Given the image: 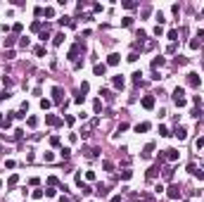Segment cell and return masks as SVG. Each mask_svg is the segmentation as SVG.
<instances>
[{"instance_id": "39", "label": "cell", "mask_w": 204, "mask_h": 202, "mask_svg": "<svg viewBox=\"0 0 204 202\" xmlns=\"http://www.w3.org/2000/svg\"><path fill=\"white\" fill-rule=\"evenodd\" d=\"M124 131H128V124H119V129H116V133H124Z\"/></svg>"}, {"instance_id": "19", "label": "cell", "mask_w": 204, "mask_h": 202, "mask_svg": "<svg viewBox=\"0 0 204 202\" xmlns=\"http://www.w3.org/2000/svg\"><path fill=\"white\" fill-rule=\"evenodd\" d=\"M190 117H192V119H195V121H199V119H202V110H199V107H195Z\"/></svg>"}, {"instance_id": "51", "label": "cell", "mask_w": 204, "mask_h": 202, "mask_svg": "<svg viewBox=\"0 0 204 202\" xmlns=\"http://www.w3.org/2000/svg\"><path fill=\"white\" fill-rule=\"evenodd\" d=\"M50 105H52V102H50V100H40V107H43V110H48Z\"/></svg>"}, {"instance_id": "36", "label": "cell", "mask_w": 204, "mask_h": 202, "mask_svg": "<svg viewBox=\"0 0 204 202\" xmlns=\"http://www.w3.org/2000/svg\"><path fill=\"white\" fill-rule=\"evenodd\" d=\"M93 110H95V112L102 110V100H95V102H93Z\"/></svg>"}, {"instance_id": "59", "label": "cell", "mask_w": 204, "mask_h": 202, "mask_svg": "<svg viewBox=\"0 0 204 202\" xmlns=\"http://www.w3.org/2000/svg\"><path fill=\"white\" fill-rule=\"evenodd\" d=\"M2 121H5V117H2V112H0V124H2Z\"/></svg>"}, {"instance_id": "46", "label": "cell", "mask_w": 204, "mask_h": 202, "mask_svg": "<svg viewBox=\"0 0 204 202\" xmlns=\"http://www.w3.org/2000/svg\"><path fill=\"white\" fill-rule=\"evenodd\" d=\"M166 52H169V55H173V52H176V43H171V45L166 48Z\"/></svg>"}, {"instance_id": "2", "label": "cell", "mask_w": 204, "mask_h": 202, "mask_svg": "<svg viewBox=\"0 0 204 202\" xmlns=\"http://www.w3.org/2000/svg\"><path fill=\"white\" fill-rule=\"evenodd\" d=\"M178 157H180V152H178L176 147H169V150H164V155L159 157V162H161V159H169V162H176Z\"/></svg>"}, {"instance_id": "56", "label": "cell", "mask_w": 204, "mask_h": 202, "mask_svg": "<svg viewBox=\"0 0 204 202\" xmlns=\"http://www.w3.org/2000/svg\"><path fill=\"white\" fill-rule=\"evenodd\" d=\"M135 60H138V52H135V50H133V52L128 55V62H135Z\"/></svg>"}, {"instance_id": "35", "label": "cell", "mask_w": 204, "mask_h": 202, "mask_svg": "<svg viewBox=\"0 0 204 202\" xmlns=\"http://www.w3.org/2000/svg\"><path fill=\"white\" fill-rule=\"evenodd\" d=\"M12 45H14V38L7 36V38H5V48H12Z\"/></svg>"}, {"instance_id": "55", "label": "cell", "mask_w": 204, "mask_h": 202, "mask_svg": "<svg viewBox=\"0 0 204 202\" xmlns=\"http://www.w3.org/2000/svg\"><path fill=\"white\" fill-rule=\"evenodd\" d=\"M171 12H173V14L178 17V14H180V5H173V7H171Z\"/></svg>"}, {"instance_id": "29", "label": "cell", "mask_w": 204, "mask_h": 202, "mask_svg": "<svg viewBox=\"0 0 204 202\" xmlns=\"http://www.w3.org/2000/svg\"><path fill=\"white\" fill-rule=\"evenodd\" d=\"M107 190H109L107 185H98V195H102V197H105V195H107Z\"/></svg>"}, {"instance_id": "33", "label": "cell", "mask_w": 204, "mask_h": 202, "mask_svg": "<svg viewBox=\"0 0 204 202\" xmlns=\"http://www.w3.org/2000/svg\"><path fill=\"white\" fill-rule=\"evenodd\" d=\"M176 64H178V67H183V64H187V60H185V57H180V55H178V57H176Z\"/></svg>"}, {"instance_id": "17", "label": "cell", "mask_w": 204, "mask_h": 202, "mask_svg": "<svg viewBox=\"0 0 204 202\" xmlns=\"http://www.w3.org/2000/svg\"><path fill=\"white\" fill-rule=\"evenodd\" d=\"M100 95H102V98H105V100H112V98H114V95H112V91H109V88H100Z\"/></svg>"}, {"instance_id": "14", "label": "cell", "mask_w": 204, "mask_h": 202, "mask_svg": "<svg viewBox=\"0 0 204 202\" xmlns=\"http://www.w3.org/2000/svg\"><path fill=\"white\" fill-rule=\"evenodd\" d=\"M93 72H95V76H105V74H107V64H95Z\"/></svg>"}, {"instance_id": "45", "label": "cell", "mask_w": 204, "mask_h": 202, "mask_svg": "<svg viewBox=\"0 0 204 202\" xmlns=\"http://www.w3.org/2000/svg\"><path fill=\"white\" fill-rule=\"evenodd\" d=\"M195 171H197V166H195V164H187V174L195 176Z\"/></svg>"}, {"instance_id": "4", "label": "cell", "mask_w": 204, "mask_h": 202, "mask_svg": "<svg viewBox=\"0 0 204 202\" xmlns=\"http://www.w3.org/2000/svg\"><path fill=\"white\" fill-rule=\"evenodd\" d=\"M187 83H190L192 88H199V83H202L199 74H197V72H190V74H187Z\"/></svg>"}, {"instance_id": "15", "label": "cell", "mask_w": 204, "mask_h": 202, "mask_svg": "<svg viewBox=\"0 0 204 202\" xmlns=\"http://www.w3.org/2000/svg\"><path fill=\"white\" fill-rule=\"evenodd\" d=\"M135 131H138V133H145V131H150V121H140V124L135 126Z\"/></svg>"}, {"instance_id": "40", "label": "cell", "mask_w": 204, "mask_h": 202, "mask_svg": "<svg viewBox=\"0 0 204 202\" xmlns=\"http://www.w3.org/2000/svg\"><path fill=\"white\" fill-rule=\"evenodd\" d=\"M48 38H50V33H48V29H45V31H40V41H43V43L48 41Z\"/></svg>"}, {"instance_id": "38", "label": "cell", "mask_w": 204, "mask_h": 202, "mask_svg": "<svg viewBox=\"0 0 204 202\" xmlns=\"http://www.w3.org/2000/svg\"><path fill=\"white\" fill-rule=\"evenodd\" d=\"M199 147H204V138H197L195 140V150H199Z\"/></svg>"}, {"instance_id": "49", "label": "cell", "mask_w": 204, "mask_h": 202, "mask_svg": "<svg viewBox=\"0 0 204 202\" xmlns=\"http://www.w3.org/2000/svg\"><path fill=\"white\" fill-rule=\"evenodd\" d=\"M19 45H21V48H29V38L24 36V38H21V41H19Z\"/></svg>"}, {"instance_id": "9", "label": "cell", "mask_w": 204, "mask_h": 202, "mask_svg": "<svg viewBox=\"0 0 204 202\" xmlns=\"http://www.w3.org/2000/svg\"><path fill=\"white\" fill-rule=\"evenodd\" d=\"M142 107L145 110H154V95H145L142 98Z\"/></svg>"}, {"instance_id": "62", "label": "cell", "mask_w": 204, "mask_h": 202, "mask_svg": "<svg viewBox=\"0 0 204 202\" xmlns=\"http://www.w3.org/2000/svg\"><path fill=\"white\" fill-rule=\"evenodd\" d=\"M202 17H204V10H202Z\"/></svg>"}, {"instance_id": "5", "label": "cell", "mask_w": 204, "mask_h": 202, "mask_svg": "<svg viewBox=\"0 0 204 202\" xmlns=\"http://www.w3.org/2000/svg\"><path fill=\"white\" fill-rule=\"evenodd\" d=\"M159 171H161V162H157L154 166H150V169H147V178H150V181H154V178L159 176Z\"/></svg>"}, {"instance_id": "61", "label": "cell", "mask_w": 204, "mask_h": 202, "mask_svg": "<svg viewBox=\"0 0 204 202\" xmlns=\"http://www.w3.org/2000/svg\"><path fill=\"white\" fill-rule=\"evenodd\" d=\"M0 188H2V181H0Z\"/></svg>"}, {"instance_id": "42", "label": "cell", "mask_w": 204, "mask_h": 202, "mask_svg": "<svg viewBox=\"0 0 204 202\" xmlns=\"http://www.w3.org/2000/svg\"><path fill=\"white\" fill-rule=\"evenodd\" d=\"M192 102H195V107H199V105H202V98H199V95H192Z\"/></svg>"}, {"instance_id": "58", "label": "cell", "mask_w": 204, "mask_h": 202, "mask_svg": "<svg viewBox=\"0 0 204 202\" xmlns=\"http://www.w3.org/2000/svg\"><path fill=\"white\" fill-rule=\"evenodd\" d=\"M60 202H71V200H69V197H64V195H62V197H60Z\"/></svg>"}, {"instance_id": "20", "label": "cell", "mask_w": 204, "mask_h": 202, "mask_svg": "<svg viewBox=\"0 0 204 202\" xmlns=\"http://www.w3.org/2000/svg\"><path fill=\"white\" fill-rule=\"evenodd\" d=\"M166 36L171 38V43H176V41H178V31H176V29H171V31L166 33Z\"/></svg>"}, {"instance_id": "12", "label": "cell", "mask_w": 204, "mask_h": 202, "mask_svg": "<svg viewBox=\"0 0 204 202\" xmlns=\"http://www.w3.org/2000/svg\"><path fill=\"white\" fill-rule=\"evenodd\" d=\"M166 190H169V197H171V200H178V197H180V188H178V185H169Z\"/></svg>"}, {"instance_id": "16", "label": "cell", "mask_w": 204, "mask_h": 202, "mask_svg": "<svg viewBox=\"0 0 204 202\" xmlns=\"http://www.w3.org/2000/svg\"><path fill=\"white\" fill-rule=\"evenodd\" d=\"M64 38H67V36H64V31H60V33H55L52 43H55V45H62V43H64Z\"/></svg>"}, {"instance_id": "52", "label": "cell", "mask_w": 204, "mask_h": 202, "mask_svg": "<svg viewBox=\"0 0 204 202\" xmlns=\"http://www.w3.org/2000/svg\"><path fill=\"white\" fill-rule=\"evenodd\" d=\"M2 126H5V129H10V126H12V117H7V119L2 121Z\"/></svg>"}, {"instance_id": "43", "label": "cell", "mask_w": 204, "mask_h": 202, "mask_svg": "<svg viewBox=\"0 0 204 202\" xmlns=\"http://www.w3.org/2000/svg\"><path fill=\"white\" fill-rule=\"evenodd\" d=\"M195 176H197V181H204V171H202V169H197Z\"/></svg>"}, {"instance_id": "25", "label": "cell", "mask_w": 204, "mask_h": 202, "mask_svg": "<svg viewBox=\"0 0 204 202\" xmlns=\"http://www.w3.org/2000/svg\"><path fill=\"white\" fill-rule=\"evenodd\" d=\"M31 31H43V24H40V21H33V24H31Z\"/></svg>"}, {"instance_id": "24", "label": "cell", "mask_w": 204, "mask_h": 202, "mask_svg": "<svg viewBox=\"0 0 204 202\" xmlns=\"http://www.w3.org/2000/svg\"><path fill=\"white\" fill-rule=\"evenodd\" d=\"M17 183H19V176L12 174V176H10V181H7V185H17Z\"/></svg>"}, {"instance_id": "6", "label": "cell", "mask_w": 204, "mask_h": 202, "mask_svg": "<svg viewBox=\"0 0 204 202\" xmlns=\"http://www.w3.org/2000/svg\"><path fill=\"white\" fill-rule=\"evenodd\" d=\"M45 124L48 126H62V119L55 117V114H45Z\"/></svg>"}, {"instance_id": "22", "label": "cell", "mask_w": 204, "mask_h": 202, "mask_svg": "<svg viewBox=\"0 0 204 202\" xmlns=\"http://www.w3.org/2000/svg\"><path fill=\"white\" fill-rule=\"evenodd\" d=\"M102 169H105V171H112V169H114V164H112L109 159H105V162H102Z\"/></svg>"}, {"instance_id": "44", "label": "cell", "mask_w": 204, "mask_h": 202, "mask_svg": "<svg viewBox=\"0 0 204 202\" xmlns=\"http://www.w3.org/2000/svg\"><path fill=\"white\" fill-rule=\"evenodd\" d=\"M195 38L199 41V45H202V43H204V31H197V36H195Z\"/></svg>"}, {"instance_id": "37", "label": "cell", "mask_w": 204, "mask_h": 202, "mask_svg": "<svg viewBox=\"0 0 204 202\" xmlns=\"http://www.w3.org/2000/svg\"><path fill=\"white\" fill-rule=\"evenodd\" d=\"M21 29H24V26H21L19 21H17V24H12V31H14V33H21Z\"/></svg>"}, {"instance_id": "8", "label": "cell", "mask_w": 204, "mask_h": 202, "mask_svg": "<svg viewBox=\"0 0 204 202\" xmlns=\"http://www.w3.org/2000/svg\"><path fill=\"white\" fill-rule=\"evenodd\" d=\"M171 136H176L178 140H185V138H187V129H185V126H176V131H173Z\"/></svg>"}, {"instance_id": "54", "label": "cell", "mask_w": 204, "mask_h": 202, "mask_svg": "<svg viewBox=\"0 0 204 202\" xmlns=\"http://www.w3.org/2000/svg\"><path fill=\"white\" fill-rule=\"evenodd\" d=\"M5 169H14V159H7L5 162Z\"/></svg>"}, {"instance_id": "27", "label": "cell", "mask_w": 204, "mask_h": 202, "mask_svg": "<svg viewBox=\"0 0 204 202\" xmlns=\"http://www.w3.org/2000/svg\"><path fill=\"white\" fill-rule=\"evenodd\" d=\"M154 19H157V26H161V24H164V21H166V19H164V14H161V12H157V17H154Z\"/></svg>"}, {"instance_id": "21", "label": "cell", "mask_w": 204, "mask_h": 202, "mask_svg": "<svg viewBox=\"0 0 204 202\" xmlns=\"http://www.w3.org/2000/svg\"><path fill=\"white\" fill-rule=\"evenodd\" d=\"M121 26H133V17H124L121 19Z\"/></svg>"}, {"instance_id": "41", "label": "cell", "mask_w": 204, "mask_h": 202, "mask_svg": "<svg viewBox=\"0 0 204 202\" xmlns=\"http://www.w3.org/2000/svg\"><path fill=\"white\" fill-rule=\"evenodd\" d=\"M190 48H192V50H197V48H199V41H197V38H192V41H190Z\"/></svg>"}, {"instance_id": "50", "label": "cell", "mask_w": 204, "mask_h": 202, "mask_svg": "<svg viewBox=\"0 0 204 202\" xmlns=\"http://www.w3.org/2000/svg\"><path fill=\"white\" fill-rule=\"evenodd\" d=\"M83 98H86V95H76V98H74V102H76V105H83Z\"/></svg>"}, {"instance_id": "3", "label": "cell", "mask_w": 204, "mask_h": 202, "mask_svg": "<svg viewBox=\"0 0 204 202\" xmlns=\"http://www.w3.org/2000/svg\"><path fill=\"white\" fill-rule=\"evenodd\" d=\"M173 105H176V107H185V98H183V88H176V91H173Z\"/></svg>"}, {"instance_id": "26", "label": "cell", "mask_w": 204, "mask_h": 202, "mask_svg": "<svg viewBox=\"0 0 204 202\" xmlns=\"http://www.w3.org/2000/svg\"><path fill=\"white\" fill-rule=\"evenodd\" d=\"M164 178L171 181V178H173V169H164Z\"/></svg>"}, {"instance_id": "53", "label": "cell", "mask_w": 204, "mask_h": 202, "mask_svg": "<svg viewBox=\"0 0 204 202\" xmlns=\"http://www.w3.org/2000/svg\"><path fill=\"white\" fill-rule=\"evenodd\" d=\"M60 155H62V157H64V159H67V157H69V155H71V150H69V147H64V150H62V152H60Z\"/></svg>"}, {"instance_id": "32", "label": "cell", "mask_w": 204, "mask_h": 202, "mask_svg": "<svg viewBox=\"0 0 204 202\" xmlns=\"http://www.w3.org/2000/svg\"><path fill=\"white\" fill-rule=\"evenodd\" d=\"M33 52H36V55H38V57H43V55H45V48H43V45H38V48H36V50H33Z\"/></svg>"}, {"instance_id": "18", "label": "cell", "mask_w": 204, "mask_h": 202, "mask_svg": "<svg viewBox=\"0 0 204 202\" xmlns=\"http://www.w3.org/2000/svg\"><path fill=\"white\" fill-rule=\"evenodd\" d=\"M157 67H164V57H154L152 60V69H157Z\"/></svg>"}, {"instance_id": "11", "label": "cell", "mask_w": 204, "mask_h": 202, "mask_svg": "<svg viewBox=\"0 0 204 202\" xmlns=\"http://www.w3.org/2000/svg\"><path fill=\"white\" fill-rule=\"evenodd\" d=\"M62 98H64V91L60 88V86H55V88H52V100L55 102H62Z\"/></svg>"}, {"instance_id": "63", "label": "cell", "mask_w": 204, "mask_h": 202, "mask_svg": "<svg viewBox=\"0 0 204 202\" xmlns=\"http://www.w3.org/2000/svg\"><path fill=\"white\" fill-rule=\"evenodd\" d=\"M185 202H187V200H185Z\"/></svg>"}, {"instance_id": "34", "label": "cell", "mask_w": 204, "mask_h": 202, "mask_svg": "<svg viewBox=\"0 0 204 202\" xmlns=\"http://www.w3.org/2000/svg\"><path fill=\"white\" fill-rule=\"evenodd\" d=\"M29 126H31V129H33V126H38V119H36V117H29V121H26Z\"/></svg>"}, {"instance_id": "1", "label": "cell", "mask_w": 204, "mask_h": 202, "mask_svg": "<svg viewBox=\"0 0 204 202\" xmlns=\"http://www.w3.org/2000/svg\"><path fill=\"white\" fill-rule=\"evenodd\" d=\"M83 50H86V45H83V43L79 41V43H74V45L69 48V55H67V57H69L71 62H76V60H79V55L83 52Z\"/></svg>"}, {"instance_id": "48", "label": "cell", "mask_w": 204, "mask_h": 202, "mask_svg": "<svg viewBox=\"0 0 204 202\" xmlns=\"http://www.w3.org/2000/svg\"><path fill=\"white\" fill-rule=\"evenodd\" d=\"M48 183H50V185H57L60 181H57V176H50V178H48Z\"/></svg>"}, {"instance_id": "30", "label": "cell", "mask_w": 204, "mask_h": 202, "mask_svg": "<svg viewBox=\"0 0 204 202\" xmlns=\"http://www.w3.org/2000/svg\"><path fill=\"white\" fill-rule=\"evenodd\" d=\"M90 91V86H88V83H86V81H83V83H81V95H86V93H88Z\"/></svg>"}, {"instance_id": "10", "label": "cell", "mask_w": 204, "mask_h": 202, "mask_svg": "<svg viewBox=\"0 0 204 202\" xmlns=\"http://www.w3.org/2000/svg\"><path fill=\"white\" fill-rule=\"evenodd\" d=\"M112 86H114L116 91H124V86H126L124 76H114V79H112Z\"/></svg>"}, {"instance_id": "60", "label": "cell", "mask_w": 204, "mask_h": 202, "mask_svg": "<svg viewBox=\"0 0 204 202\" xmlns=\"http://www.w3.org/2000/svg\"><path fill=\"white\" fill-rule=\"evenodd\" d=\"M0 155H2V145H0Z\"/></svg>"}, {"instance_id": "28", "label": "cell", "mask_w": 204, "mask_h": 202, "mask_svg": "<svg viewBox=\"0 0 204 202\" xmlns=\"http://www.w3.org/2000/svg\"><path fill=\"white\" fill-rule=\"evenodd\" d=\"M159 136H164V138H166V136H171V133H169V129H166L164 124H161V126H159Z\"/></svg>"}, {"instance_id": "13", "label": "cell", "mask_w": 204, "mask_h": 202, "mask_svg": "<svg viewBox=\"0 0 204 202\" xmlns=\"http://www.w3.org/2000/svg\"><path fill=\"white\" fill-rule=\"evenodd\" d=\"M119 62H121V55H116V52H112V55L107 57V64H109V67H116Z\"/></svg>"}, {"instance_id": "31", "label": "cell", "mask_w": 204, "mask_h": 202, "mask_svg": "<svg viewBox=\"0 0 204 202\" xmlns=\"http://www.w3.org/2000/svg\"><path fill=\"white\" fill-rule=\"evenodd\" d=\"M43 14H45V17H55V10H52V7H45Z\"/></svg>"}, {"instance_id": "47", "label": "cell", "mask_w": 204, "mask_h": 202, "mask_svg": "<svg viewBox=\"0 0 204 202\" xmlns=\"http://www.w3.org/2000/svg\"><path fill=\"white\" fill-rule=\"evenodd\" d=\"M50 145H60V136H52V138H50Z\"/></svg>"}, {"instance_id": "23", "label": "cell", "mask_w": 204, "mask_h": 202, "mask_svg": "<svg viewBox=\"0 0 204 202\" xmlns=\"http://www.w3.org/2000/svg\"><path fill=\"white\" fill-rule=\"evenodd\" d=\"M131 176H133V171H131V169H124V171H121V178H124V181H128Z\"/></svg>"}, {"instance_id": "7", "label": "cell", "mask_w": 204, "mask_h": 202, "mask_svg": "<svg viewBox=\"0 0 204 202\" xmlns=\"http://www.w3.org/2000/svg\"><path fill=\"white\" fill-rule=\"evenodd\" d=\"M152 152H154V143H147V145L142 147L140 157H142V159H150V157H152Z\"/></svg>"}, {"instance_id": "57", "label": "cell", "mask_w": 204, "mask_h": 202, "mask_svg": "<svg viewBox=\"0 0 204 202\" xmlns=\"http://www.w3.org/2000/svg\"><path fill=\"white\" fill-rule=\"evenodd\" d=\"M112 202H121V195H114V197H112Z\"/></svg>"}]
</instances>
